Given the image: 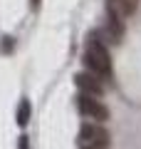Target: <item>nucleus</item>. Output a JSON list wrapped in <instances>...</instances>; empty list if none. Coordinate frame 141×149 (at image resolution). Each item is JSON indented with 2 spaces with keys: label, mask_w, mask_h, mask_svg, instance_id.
<instances>
[{
  "label": "nucleus",
  "mask_w": 141,
  "mask_h": 149,
  "mask_svg": "<svg viewBox=\"0 0 141 149\" xmlns=\"http://www.w3.org/2000/svg\"><path fill=\"white\" fill-rule=\"evenodd\" d=\"M84 67L89 72L99 74L102 80H111L114 67H111V50L109 42L102 37L99 30H94L87 37V45H84Z\"/></svg>",
  "instance_id": "f257e3e1"
},
{
  "label": "nucleus",
  "mask_w": 141,
  "mask_h": 149,
  "mask_svg": "<svg viewBox=\"0 0 141 149\" xmlns=\"http://www.w3.org/2000/svg\"><path fill=\"white\" fill-rule=\"evenodd\" d=\"M77 109L84 119H92V122H106L111 117L109 107L102 102L99 95H87V92H79L77 97Z\"/></svg>",
  "instance_id": "f03ea898"
},
{
  "label": "nucleus",
  "mask_w": 141,
  "mask_h": 149,
  "mask_svg": "<svg viewBox=\"0 0 141 149\" xmlns=\"http://www.w3.org/2000/svg\"><path fill=\"white\" fill-rule=\"evenodd\" d=\"M111 134L104 127V122H87L79 127V147H109Z\"/></svg>",
  "instance_id": "7ed1b4c3"
},
{
  "label": "nucleus",
  "mask_w": 141,
  "mask_h": 149,
  "mask_svg": "<svg viewBox=\"0 0 141 149\" xmlns=\"http://www.w3.org/2000/svg\"><path fill=\"white\" fill-rule=\"evenodd\" d=\"M99 32H102V37H104V40H106L109 45H119L121 40H124V32H126V22H124V17L106 13L104 27H102Z\"/></svg>",
  "instance_id": "20e7f679"
},
{
  "label": "nucleus",
  "mask_w": 141,
  "mask_h": 149,
  "mask_svg": "<svg viewBox=\"0 0 141 149\" xmlns=\"http://www.w3.org/2000/svg\"><path fill=\"white\" fill-rule=\"evenodd\" d=\"M74 82H77L79 92H87V95H104V80H102L99 74L89 72V70H84V72H79L77 77H74Z\"/></svg>",
  "instance_id": "39448f33"
},
{
  "label": "nucleus",
  "mask_w": 141,
  "mask_h": 149,
  "mask_svg": "<svg viewBox=\"0 0 141 149\" xmlns=\"http://www.w3.org/2000/svg\"><path fill=\"white\" fill-rule=\"evenodd\" d=\"M136 8H139V0H106V13L119 15L124 20L131 13H136Z\"/></svg>",
  "instance_id": "423d86ee"
},
{
  "label": "nucleus",
  "mask_w": 141,
  "mask_h": 149,
  "mask_svg": "<svg viewBox=\"0 0 141 149\" xmlns=\"http://www.w3.org/2000/svg\"><path fill=\"white\" fill-rule=\"evenodd\" d=\"M30 114H32L30 100H20V104H17V124H20V127H25V124L30 122Z\"/></svg>",
  "instance_id": "0eeeda50"
},
{
  "label": "nucleus",
  "mask_w": 141,
  "mask_h": 149,
  "mask_svg": "<svg viewBox=\"0 0 141 149\" xmlns=\"http://www.w3.org/2000/svg\"><path fill=\"white\" fill-rule=\"evenodd\" d=\"M20 149H27V137H20Z\"/></svg>",
  "instance_id": "6e6552de"
},
{
  "label": "nucleus",
  "mask_w": 141,
  "mask_h": 149,
  "mask_svg": "<svg viewBox=\"0 0 141 149\" xmlns=\"http://www.w3.org/2000/svg\"><path fill=\"white\" fill-rule=\"evenodd\" d=\"M79 149H109V147H79Z\"/></svg>",
  "instance_id": "1a4fd4ad"
},
{
  "label": "nucleus",
  "mask_w": 141,
  "mask_h": 149,
  "mask_svg": "<svg viewBox=\"0 0 141 149\" xmlns=\"http://www.w3.org/2000/svg\"><path fill=\"white\" fill-rule=\"evenodd\" d=\"M32 5H40V0H32Z\"/></svg>",
  "instance_id": "9d476101"
}]
</instances>
